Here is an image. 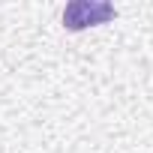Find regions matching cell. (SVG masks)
I'll return each mask as SVG.
<instances>
[{
    "label": "cell",
    "instance_id": "6da1fadb",
    "mask_svg": "<svg viewBox=\"0 0 153 153\" xmlns=\"http://www.w3.org/2000/svg\"><path fill=\"white\" fill-rule=\"evenodd\" d=\"M117 15V9L105 0H72L63 9V27L66 30H84V27H96L105 24Z\"/></svg>",
    "mask_w": 153,
    "mask_h": 153
}]
</instances>
